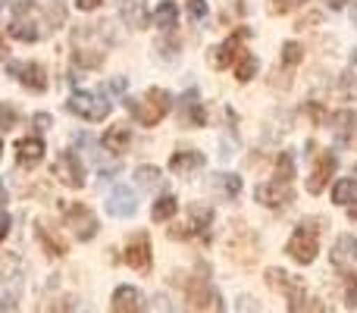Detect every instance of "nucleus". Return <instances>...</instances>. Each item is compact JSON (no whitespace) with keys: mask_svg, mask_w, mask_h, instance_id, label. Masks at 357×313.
<instances>
[{"mask_svg":"<svg viewBox=\"0 0 357 313\" xmlns=\"http://www.w3.org/2000/svg\"><path fill=\"white\" fill-rule=\"evenodd\" d=\"M126 107H129V113L138 119V125L154 129V125L173 110V94H169L167 88H148L142 100L126 98Z\"/></svg>","mask_w":357,"mask_h":313,"instance_id":"f257e3e1","label":"nucleus"},{"mask_svg":"<svg viewBox=\"0 0 357 313\" xmlns=\"http://www.w3.org/2000/svg\"><path fill=\"white\" fill-rule=\"evenodd\" d=\"M320 222H314V220H304L301 226L291 232V238H289V245H285V254H289L295 264H301V266H310L317 260V254H320Z\"/></svg>","mask_w":357,"mask_h":313,"instance_id":"f03ea898","label":"nucleus"},{"mask_svg":"<svg viewBox=\"0 0 357 313\" xmlns=\"http://www.w3.org/2000/svg\"><path fill=\"white\" fill-rule=\"evenodd\" d=\"M82 35L88 38V44L82 41L79 35H73V60H75V66L100 69V66H104V60H107V44L98 41L100 29H82Z\"/></svg>","mask_w":357,"mask_h":313,"instance_id":"7ed1b4c3","label":"nucleus"},{"mask_svg":"<svg viewBox=\"0 0 357 313\" xmlns=\"http://www.w3.org/2000/svg\"><path fill=\"white\" fill-rule=\"evenodd\" d=\"M66 107H69V113H75L85 123H104L110 116V100H104L94 91H75Z\"/></svg>","mask_w":357,"mask_h":313,"instance_id":"20e7f679","label":"nucleus"},{"mask_svg":"<svg viewBox=\"0 0 357 313\" xmlns=\"http://www.w3.org/2000/svg\"><path fill=\"white\" fill-rule=\"evenodd\" d=\"M185 301L195 310H222V298L213 285L204 276H195L188 285H185Z\"/></svg>","mask_w":357,"mask_h":313,"instance_id":"39448f33","label":"nucleus"},{"mask_svg":"<svg viewBox=\"0 0 357 313\" xmlns=\"http://www.w3.org/2000/svg\"><path fill=\"white\" fill-rule=\"evenodd\" d=\"M63 220H66V226L73 229V235L79 241H91L94 235H98V229H100L98 216H94L85 204H73V207H66L63 210Z\"/></svg>","mask_w":357,"mask_h":313,"instance_id":"423d86ee","label":"nucleus"},{"mask_svg":"<svg viewBox=\"0 0 357 313\" xmlns=\"http://www.w3.org/2000/svg\"><path fill=\"white\" fill-rule=\"evenodd\" d=\"M6 69L29 91H47V72H44V66L38 60H13Z\"/></svg>","mask_w":357,"mask_h":313,"instance_id":"0eeeda50","label":"nucleus"},{"mask_svg":"<svg viewBox=\"0 0 357 313\" xmlns=\"http://www.w3.org/2000/svg\"><path fill=\"white\" fill-rule=\"evenodd\" d=\"M6 31H10L16 41H25V44H35L38 38H41L38 19L31 16V6L25 3V0H19V3H16V13H13V22L6 25Z\"/></svg>","mask_w":357,"mask_h":313,"instance_id":"6e6552de","label":"nucleus"},{"mask_svg":"<svg viewBox=\"0 0 357 313\" xmlns=\"http://www.w3.org/2000/svg\"><path fill=\"white\" fill-rule=\"evenodd\" d=\"M254 197H257V204H264V207H273V210H276V207H285V204L295 201V188H291V182L273 178V182L257 185Z\"/></svg>","mask_w":357,"mask_h":313,"instance_id":"1a4fd4ad","label":"nucleus"},{"mask_svg":"<svg viewBox=\"0 0 357 313\" xmlns=\"http://www.w3.org/2000/svg\"><path fill=\"white\" fill-rule=\"evenodd\" d=\"M54 172L66 188H85V166H82V160L75 151H63Z\"/></svg>","mask_w":357,"mask_h":313,"instance_id":"9d476101","label":"nucleus"},{"mask_svg":"<svg viewBox=\"0 0 357 313\" xmlns=\"http://www.w3.org/2000/svg\"><path fill=\"white\" fill-rule=\"evenodd\" d=\"M248 38V29H238V31H232V35L226 38L222 44H216L213 50H210V66L213 69H226V66H232L235 63V56L241 54V41Z\"/></svg>","mask_w":357,"mask_h":313,"instance_id":"9b49d317","label":"nucleus"},{"mask_svg":"<svg viewBox=\"0 0 357 313\" xmlns=\"http://www.w3.org/2000/svg\"><path fill=\"white\" fill-rule=\"evenodd\" d=\"M335 169H339V157H335L333 151H323V154L317 157L314 172H310V178H307V191H310V194H323V188H326L329 178L335 176Z\"/></svg>","mask_w":357,"mask_h":313,"instance_id":"f8f14e48","label":"nucleus"},{"mask_svg":"<svg viewBox=\"0 0 357 313\" xmlns=\"http://www.w3.org/2000/svg\"><path fill=\"white\" fill-rule=\"evenodd\" d=\"M126 264L138 273H148L151 264H154V254H151V238L144 232L132 235L129 245H126Z\"/></svg>","mask_w":357,"mask_h":313,"instance_id":"ddd939ff","label":"nucleus"},{"mask_svg":"<svg viewBox=\"0 0 357 313\" xmlns=\"http://www.w3.org/2000/svg\"><path fill=\"white\" fill-rule=\"evenodd\" d=\"M135 210H138L135 191L126 188V185H116L110 191V197H107V213L116 216V220H129V216H135Z\"/></svg>","mask_w":357,"mask_h":313,"instance_id":"4468645a","label":"nucleus"},{"mask_svg":"<svg viewBox=\"0 0 357 313\" xmlns=\"http://www.w3.org/2000/svg\"><path fill=\"white\" fill-rule=\"evenodd\" d=\"M266 285H270V289H276V291H282V295L289 298V304L307 298V295H304V282H301V279L289 276V273H282V270H266Z\"/></svg>","mask_w":357,"mask_h":313,"instance_id":"2eb2a0df","label":"nucleus"},{"mask_svg":"<svg viewBox=\"0 0 357 313\" xmlns=\"http://www.w3.org/2000/svg\"><path fill=\"white\" fill-rule=\"evenodd\" d=\"M204 163H207V157H204L201 151H195V148L176 151V154L169 157V172H173V176H195L197 169H204Z\"/></svg>","mask_w":357,"mask_h":313,"instance_id":"dca6fc26","label":"nucleus"},{"mask_svg":"<svg viewBox=\"0 0 357 313\" xmlns=\"http://www.w3.org/2000/svg\"><path fill=\"white\" fill-rule=\"evenodd\" d=\"M213 226V210L207 204H191L188 207V222H185L182 232H173V235H207V229Z\"/></svg>","mask_w":357,"mask_h":313,"instance_id":"f3484780","label":"nucleus"},{"mask_svg":"<svg viewBox=\"0 0 357 313\" xmlns=\"http://www.w3.org/2000/svg\"><path fill=\"white\" fill-rule=\"evenodd\" d=\"M44 160V142L38 135H29V138H19L16 142V163L22 169H35L38 163Z\"/></svg>","mask_w":357,"mask_h":313,"instance_id":"a211bd4d","label":"nucleus"},{"mask_svg":"<svg viewBox=\"0 0 357 313\" xmlns=\"http://www.w3.org/2000/svg\"><path fill=\"white\" fill-rule=\"evenodd\" d=\"M119 16L129 29H148V0H119Z\"/></svg>","mask_w":357,"mask_h":313,"instance_id":"6ab92c4d","label":"nucleus"},{"mask_svg":"<svg viewBox=\"0 0 357 313\" xmlns=\"http://www.w3.org/2000/svg\"><path fill=\"white\" fill-rule=\"evenodd\" d=\"M110 310H116V313H135V310H142V291H138L135 285H119V289L113 291Z\"/></svg>","mask_w":357,"mask_h":313,"instance_id":"aec40b11","label":"nucleus"},{"mask_svg":"<svg viewBox=\"0 0 357 313\" xmlns=\"http://www.w3.org/2000/svg\"><path fill=\"white\" fill-rule=\"evenodd\" d=\"M35 235H38L41 247L50 254V257H66V251H69L66 238H63V235H56L54 229L47 226V222H38V226H35Z\"/></svg>","mask_w":357,"mask_h":313,"instance_id":"412c9836","label":"nucleus"},{"mask_svg":"<svg viewBox=\"0 0 357 313\" xmlns=\"http://www.w3.org/2000/svg\"><path fill=\"white\" fill-rule=\"evenodd\" d=\"M100 144H104L110 154H126L132 144V129L129 125H110V129L104 132V138H100Z\"/></svg>","mask_w":357,"mask_h":313,"instance_id":"4be33fe9","label":"nucleus"},{"mask_svg":"<svg viewBox=\"0 0 357 313\" xmlns=\"http://www.w3.org/2000/svg\"><path fill=\"white\" fill-rule=\"evenodd\" d=\"M182 100H185L182 119H185L188 125H195V129H204V125H207V110H204V104L197 100V91H188Z\"/></svg>","mask_w":357,"mask_h":313,"instance_id":"5701e85b","label":"nucleus"},{"mask_svg":"<svg viewBox=\"0 0 357 313\" xmlns=\"http://www.w3.org/2000/svg\"><path fill=\"white\" fill-rule=\"evenodd\" d=\"M333 260H335V266L357 264V238H354V235H339V238H335Z\"/></svg>","mask_w":357,"mask_h":313,"instance_id":"b1692460","label":"nucleus"},{"mask_svg":"<svg viewBox=\"0 0 357 313\" xmlns=\"http://www.w3.org/2000/svg\"><path fill=\"white\" fill-rule=\"evenodd\" d=\"M257 72H260V60L254 54H248V50H241V54L235 56V79L245 85V82H251Z\"/></svg>","mask_w":357,"mask_h":313,"instance_id":"393cba45","label":"nucleus"},{"mask_svg":"<svg viewBox=\"0 0 357 313\" xmlns=\"http://www.w3.org/2000/svg\"><path fill=\"white\" fill-rule=\"evenodd\" d=\"M176 22H178V6L173 3V0H163V3L154 10V25L163 29V31H173Z\"/></svg>","mask_w":357,"mask_h":313,"instance_id":"a878e982","label":"nucleus"},{"mask_svg":"<svg viewBox=\"0 0 357 313\" xmlns=\"http://www.w3.org/2000/svg\"><path fill=\"white\" fill-rule=\"evenodd\" d=\"M178 213V201L173 194H160L154 201V207H151V216H154V222H167L173 220V216Z\"/></svg>","mask_w":357,"mask_h":313,"instance_id":"bb28decb","label":"nucleus"},{"mask_svg":"<svg viewBox=\"0 0 357 313\" xmlns=\"http://www.w3.org/2000/svg\"><path fill=\"white\" fill-rule=\"evenodd\" d=\"M333 204H342V207H351V204H357V178H342V182H335Z\"/></svg>","mask_w":357,"mask_h":313,"instance_id":"cd10ccee","label":"nucleus"},{"mask_svg":"<svg viewBox=\"0 0 357 313\" xmlns=\"http://www.w3.org/2000/svg\"><path fill=\"white\" fill-rule=\"evenodd\" d=\"M216 188L222 191L226 201H232V197H238V191H241V176H235V172H220V176H216Z\"/></svg>","mask_w":357,"mask_h":313,"instance_id":"c85d7f7f","label":"nucleus"},{"mask_svg":"<svg viewBox=\"0 0 357 313\" xmlns=\"http://www.w3.org/2000/svg\"><path fill=\"white\" fill-rule=\"evenodd\" d=\"M339 91L345 94L348 100H354V98H357V54L351 56V66H348V69H345V75H342Z\"/></svg>","mask_w":357,"mask_h":313,"instance_id":"c756f323","label":"nucleus"},{"mask_svg":"<svg viewBox=\"0 0 357 313\" xmlns=\"http://www.w3.org/2000/svg\"><path fill=\"white\" fill-rule=\"evenodd\" d=\"M135 182L142 185V188H157V185L163 182V172L157 169V166H138Z\"/></svg>","mask_w":357,"mask_h":313,"instance_id":"7c9ffc66","label":"nucleus"},{"mask_svg":"<svg viewBox=\"0 0 357 313\" xmlns=\"http://www.w3.org/2000/svg\"><path fill=\"white\" fill-rule=\"evenodd\" d=\"M304 60V47L298 41H289L282 47V66H298Z\"/></svg>","mask_w":357,"mask_h":313,"instance_id":"2f4dec72","label":"nucleus"},{"mask_svg":"<svg viewBox=\"0 0 357 313\" xmlns=\"http://www.w3.org/2000/svg\"><path fill=\"white\" fill-rule=\"evenodd\" d=\"M276 178H282V182H291V178H295V160H291V154H279Z\"/></svg>","mask_w":357,"mask_h":313,"instance_id":"473e14b6","label":"nucleus"},{"mask_svg":"<svg viewBox=\"0 0 357 313\" xmlns=\"http://www.w3.org/2000/svg\"><path fill=\"white\" fill-rule=\"evenodd\" d=\"M345 307L357 310V273H348L345 276Z\"/></svg>","mask_w":357,"mask_h":313,"instance_id":"72a5a7b5","label":"nucleus"},{"mask_svg":"<svg viewBox=\"0 0 357 313\" xmlns=\"http://www.w3.org/2000/svg\"><path fill=\"white\" fill-rule=\"evenodd\" d=\"M16 123H19V113H16V107H10V104H0V129H3V132H10Z\"/></svg>","mask_w":357,"mask_h":313,"instance_id":"f704fd0d","label":"nucleus"},{"mask_svg":"<svg viewBox=\"0 0 357 313\" xmlns=\"http://www.w3.org/2000/svg\"><path fill=\"white\" fill-rule=\"evenodd\" d=\"M307 0H273L270 3V10L276 13V16H285V13H295L298 6H304Z\"/></svg>","mask_w":357,"mask_h":313,"instance_id":"c9c22d12","label":"nucleus"},{"mask_svg":"<svg viewBox=\"0 0 357 313\" xmlns=\"http://www.w3.org/2000/svg\"><path fill=\"white\" fill-rule=\"evenodd\" d=\"M185 10H188L191 19H204V16H207V0H188V6H185Z\"/></svg>","mask_w":357,"mask_h":313,"instance_id":"e433bc0d","label":"nucleus"},{"mask_svg":"<svg viewBox=\"0 0 357 313\" xmlns=\"http://www.w3.org/2000/svg\"><path fill=\"white\" fill-rule=\"evenodd\" d=\"M104 91H107V94H123V91H126V79H113V82H107Z\"/></svg>","mask_w":357,"mask_h":313,"instance_id":"4c0bfd02","label":"nucleus"},{"mask_svg":"<svg viewBox=\"0 0 357 313\" xmlns=\"http://www.w3.org/2000/svg\"><path fill=\"white\" fill-rule=\"evenodd\" d=\"M75 6H79L82 13H91V10H98V6H104V0H75Z\"/></svg>","mask_w":357,"mask_h":313,"instance_id":"58836bf2","label":"nucleus"},{"mask_svg":"<svg viewBox=\"0 0 357 313\" xmlns=\"http://www.w3.org/2000/svg\"><path fill=\"white\" fill-rule=\"evenodd\" d=\"M31 123H35V129H47L50 116H47V113H35V119H31Z\"/></svg>","mask_w":357,"mask_h":313,"instance_id":"ea45409f","label":"nucleus"},{"mask_svg":"<svg viewBox=\"0 0 357 313\" xmlns=\"http://www.w3.org/2000/svg\"><path fill=\"white\" fill-rule=\"evenodd\" d=\"M10 226H13V222H10V216H6V213H0V241L6 238V232H10Z\"/></svg>","mask_w":357,"mask_h":313,"instance_id":"a19ab883","label":"nucleus"},{"mask_svg":"<svg viewBox=\"0 0 357 313\" xmlns=\"http://www.w3.org/2000/svg\"><path fill=\"white\" fill-rule=\"evenodd\" d=\"M326 6H329V10H345L348 0H326Z\"/></svg>","mask_w":357,"mask_h":313,"instance_id":"79ce46f5","label":"nucleus"},{"mask_svg":"<svg viewBox=\"0 0 357 313\" xmlns=\"http://www.w3.org/2000/svg\"><path fill=\"white\" fill-rule=\"evenodd\" d=\"M6 56H10V50H6V41L0 38V63H6Z\"/></svg>","mask_w":357,"mask_h":313,"instance_id":"37998d69","label":"nucleus"},{"mask_svg":"<svg viewBox=\"0 0 357 313\" xmlns=\"http://www.w3.org/2000/svg\"><path fill=\"white\" fill-rule=\"evenodd\" d=\"M6 201H10V197H6V188H3V182H0V207H3Z\"/></svg>","mask_w":357,"mask_h":313,"instance_id":"c03bdc74","label":"nucleus"},{"mask_svg":"<svg viewBox=\"0 0 357 313\" xmlns=\"http://www.w3.org/2000/svg\"><path fill=\"white\" fill-rule=\"evenodd\" d=\"M351 22L357 25V0H354V3H351Z\"/></svg>","mask_w":357,"mask_h":313,"instance_id":"a18cd8bd","label":"nucleus"},{"mask_svg":"<svg viewBox=\"0 0 357 313\" xmlns=\"http://www.w3.org/2000/svg\"><path fill=\"white\" fill-rule=\"evenodd\" d=\"M348 216H351V220L357 222V204H351V210H348Z\"/></svg>","mask_w":357,"mask_h":313,"instance_id":"49530a36","label":"nucleus"},{"mask_svg":"<svg viewBox=\"0 0 357 313\" xmlns=\"http://www.w3.org/2000/svg\"><path fill=\"white\" fill-rule=\"evenodd\" d=\"M0 157H3V144H0Z\"/></svg>","mask_w":357,"mask_h":313,"instance_id":"de8ad7c7","label":"nucleus"},{"mask_svg":"<svg viewBox=\"0 0 357 313\" xmlns=\"http://www.w3.org/2000/svg\"><path fill=\"white\" fill-rule=\"evenodd\" d=\"M354 172H357V166H354Z\"/></svg>","mask_w":357,"mask_h":313,"instance_id":"09e8293b","label":"nucleus"}]
</instances>
